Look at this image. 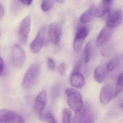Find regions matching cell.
Segmentation results:
<instances>
[{"mask_svg": "<svg viewBox=\"0 0 123 123\" xmlns=\"http://www.w3.org/2000/svg\"><path fill=\"white\" fill-rule=\"evenodd\" d=\"M40 65L37 62L32 64L27 68L23 78L22 86L25 89L29 90L34 86L40 74Z\"/></svg>", "mask_w": 123, "mask_h": 123, "instance_id": "obj_1", "label": "cell"}, {"mask_svg": "<svg viewBox=\"0 0 123 123\" xmlns=\"http://www.w3.org/2000/svg\"><path fill=\"white\" fill-rule=\"evenodd\" d=\"M65 92L69 108L76 113L79 112L84 106L82 97L80 92L72 88L66 89Z\"/></svg>", "mask_w": 123, "mask_h": 123, "instance_id": "obj_2", "label": "cell"}, {"mask_svg": "<svg viewBox=\"0 0 123 123\" xmlns=\"http://www.w3.org/2000/svg\"><path fill=\"white\" fill-rule=\"evenodd\" d=\"M73 123H94V116L91 105L87 103L79 112L77 113Z\"/></svg>", "mask_w": 123, "mask_h": 123, "instance_id": "obj_3", "label": "cell"}, {"mask_svg": "<svg viewBox=\"0 0 123 123\" xmlns=\"http://www.w3.org/2000/svg\"><path fill=\"white\" fill-rule=\"evenodd\" d=\"M26 53L23 48L18 44L12 46L11 50V61L12 64L16 68L23 66L26 60Z\"/></svg>", "mask_w": 123, "mask_h": 123, "instance_id": "obj_4", "label": "cell"}, {"mask_svg": "<svg viewBox=\"0 0 123 123\" xmlns=\"http://www.w3.org/2000/svg\"><path fill=\"white\" fill-rule=\"evenodd\" d=\"M31 19L29 16L24 18L20 24L18 32L19 39L20 43L23 44H25L27 42L31 28Z\"/></svg>", "mask_w": 123, "mask_h": 123, "instance_id": "obj_5", "label": "cell"}, {"mask_svg": "<svg viewBox=\"0 0 123 123\" xmlns=\"http://www.w3.org/2000/svg\"><path fill=\"white\" fill-rule=\"evenodd\" d=\"M45 29L43 27L40 30L34 40L30 46L31 52L34 54H37L43 46L45 40Z\"/></svg>", "mask_w": 123, "mask_h": 123, "instance_id": "obj_6", "label": "cell"}, {"mask_svg": "<svg viewBox=\"0 0 123 123\" xmlns=\"http://www.w3.org/2000/svg\"><path fill=\"white\" fill-rule=\"evenodd\" d=\"M89 34L88 27L81 26L78 29L73 43V48L76 52L79 51L82 47L84 40Z\"/></svg>", "mask_w": 123, "mask_h": 123, "instance_id": "obj_7", "label": "cell"}, {"mask_svg": "<svg viewBox=\"0 0 123 123\" xmlns=\"http://www.w3.org/2000/svg\"><path fill=\"white\" fill-rule=\"evenodd\" d=\"M48 33L50 41L55 44H58L62 37L61 26L58 23L51 24L49 26Z\"/></svg>", "mask_w": 123, "mask_h": 123, "instance_id": "obj_8", "label": "cell"}, {"mask_svg": "<svg viewBox=\"0 0 123 123\" xmlns=\"http://www.w3.org/2000/svg\"><path fill=\"white\" fill-rule=\"evenodd\" d=\"M115 97V89L111 84L104 85L100 92V102L103 105L109 103Z\"/></svg>", "mask_w": 123, "mask_h": 123, "instance_id": "obj_9", "label": "cell"}, {"mask_svg": "<svg viewBox=\"0 0 123 123\" xmlns=\"http://www.w3.org/2000/svg\"><path fill=\"white\" fill-rule=\"evenodd\" d=\"M113 29L107 26L103 27L99 33L96 41V45L97 47H102L106 44L110 40L113 33Z\"/></svg>", "mask_w": 123, "mask_h": 123, "instance_id": "obj_10", "label": "cell"}, {"mask_svg": "<svg viewBox=\"0 0 123 123\" xmlns=\"http://www.w3.org/2000/svg\"><path fill=\"white\" fill-rule=\"evenodd\" d=\"M47 96L45 90L41 91L38 94L35 99L34 110L35 112L40 115L42 112L47 102Z\"/></svg>", "mask_w": 123, "mask_h": 123, "instance_id": "obj_11", "label": "cell"}, {"mask_svg": "<svg viewBox=\"0 0 123 123\" xmlns=\"http://www.w3.org/2000/svg\"><path fill=\"white\" fill-rule=\"evenodd\" d=\"M123 19V13L120 10H118L110 15L106 22V26L113 29L120 25Z\"/></svg>", "mask_w": 123, "mask_h": 123, "instance_id": "obj_12", "label": "cell"}, {"mask_svg": "<svg viewBox=\"0 0 123 123\" xmlns=\"http://www.w3.org/2000/svg\"><path fill=\"white\" fill-rule=\"evenodd\" d=\"M70 82L72 86L77 89H80L84 85L85 79L81 72H71Z\"/></svg>", "mask_w": 123, "mask_h": 123, "instance_id": "obj_13", "label": "cell"}, {"mask_svg": "<svg viewBox=\"0 0 123 123\" xmlns=\"http://www.w3.org/2000/svg\"><path fill=\"white\" fill-rule=\"evenodd\" d=\"M108 71L107 66L99 65L95 70L94 77L95 79L98 83H102L105 79L108 74Z\"/></svg>", "mask_w": 123, "mask_h": 123, "instance_id": "obj_14", "label": "cell"}, {"mask_svg": "<svg viewBox=\"0 0 123 123\" xmlns=\"http://www.w3.org/2000/svg\"><path fill=\"white\" fill-rule=\"evenodd\" d=\"M110 13V4H107L103 1L100 4L94 12L95 16L97 18L105 16L108 17Z\"/></svg>", "mask_w": 123, "mask_h": 123, "instance_id": "obj_15", "label": "cell"}, {"mask_svg": "<svg viewBox=\"0 0 123 123\" xmlns=\"http://www.w3.org/2000/svg\"><path fill=\"white\" fill-rule=\"evenodd\" d=\"M15 114L8 110H0V123H8L12 122Z\"/></svg>", "mask_w": 123, "mask_h": 123, "instance_id": "obj_16", "label": "cell"}, {"mask_svg": "<svg viewBox=\"0 0 123 123\" xmlns=\"http://www.w3.org/2000/svg\"><path fill=\"white\" fill-rule=\"evenodd\" d=\"M122 60L123 56L121 55H118L114 56L107 65L108 71L111 72L116 69L120 65Z\"/></svg>", "mask_w": 123, "mask_h": 123, "instance_id": "obj_17", "label": "cell"}, {"mask_svg": "<svg viewBox=\"0 0 123 123\" xmlns=\"http://www.w3.org/2000/svg\"><path fill=\"white\" fill-rule=\"evenodd\" d=\"M94 8L92 6L88 10L84 12L80 17V21L82 23H87L91 20L94 14Z\"/></svg>", "mask_w": 123, "mask_h": 123, "instance_id": "obj_18", "label": "cell"}, {"mask_svg": "<svg viewBox=\"0 0 123 123\" xmlns=\"http://www.w3.org/2000/svg\"><path fill=\"white\" fill-rule=\"evenodd\" d=\"M92 43L89 42L86 44L84 51V58L85 63H87L90 61L92 52Z\"/></svg>", "mask_w": 123, "mask_h": 123, "instance_id": "obj_19", "label": "cell"}, {"mask_svg": "<svg viewBox=\"0 0 123 123\" xmlns=\"http://www.w3.org/2000/svg\"><path fill=\"white\" fill-rule=\"evenodd\" d=\"M123 90V74L121 73L118 77L115 89V97L117 96L120 93H121Z\"/></svg>", "mask_w": 123, "mask_h": 123, "instance_id": "obj_20", "label": "cell"}, {"mask_svg": "<svg viewBox=\"0 0 123 123\" xmlns=\"http://www.w3.org/2000/svg\"><path fill=\"white\" fill-rule=\"evenodd\" d=\"M72 113L68 108H65L62 114V123H71Z\"/></svg>", "mask_w": 123, "mask_h": 123, "instance_id": "obj_21", "label": "cell"}, {"mask_svg": "<svg viewBox=\"0 0 123 123\" xmlns=\"http://www.w3.org/2000/svg\"><path fill=\"white\" fill-rule=\"evenodd\" d=\"M53 4V0H43L41 5V8L44 11H47L52 8Z\"/></svg>", "mask_w": 123, "mask_h": 123, "instance_id": "obj_22", "label": "cell"}, {"mask_svg": "<svg viewBox=\"0 0 123 123\" xmlns=\"http://www.w3.org/2000/svg\"><path fill=\"white\" fill-rule=\"evenodd\" d=\"M60 92V88L59 86L54 87L51 90V95L53 99H56L59 96Z\"/></svg>", "mask_w": 123, "mask_h": 123, "instance_id": "obj_23", "label": "cell"}, {"mask_svg": "<svg viewBox=\"0 0 123 123\" xmlns=\"http://www.w3.org/2000/svg\"><path fill=\"white\" fill-rule=\"evenodd\" d=\"M82 64V60H80L78 61L75 64L71 72H80Z\"/></svg>", "mask_w": 123, "mask_h": 123, "instance_id": "obj_24", "label": "cell"}, {"mask_svg": "<svg viewBox=\"0 0 123 123\" xmlns=\"http://www.w3.org/2000/svg\"><path fill=\"white\" fill-rule=\"evenodd\" d=\"M12 122L13 123H25L23 117L19 115L16 114H15Z\"/></svg>", "mask_w": 123, "mask_h": 123, "instance_id": "obj_25", "label": "cell"}, {"mask_svg": "<svg viewBox=\"0 0 123 123\" xmlns=\"http://www.w3.org/2000/svg\"><path fill=\"white\" fill-rule=\"evenodd\" d=\"M58 72L59 74L61 76H63L65 74L66 70V66L65 63H61L59 65L58 68Z\"/></svg>", "mask_w": 123, "mask_h": 123, "instance_id": "obj_26", "label": "cell"}, {"mask_svg": "<svg viewBox=\"0 0 123 123\" xmlns=\"http://www.w3.org/2000/svg\"><path fill=\"white\" fill-rule=\"evenodd\" d=\"M47 64L48 68L50 70H53L55 67V63L54 60L52 58H50L48 59Z\"/></svg>", "mask_w": 123, "mask_h": 123, "instance_id": "obj_27", "label": "cell"}, {"mask_svg": "<svg viewBox=\"0 0 123 123\" xmlns=\"http://www.w3.org/2000/svg\"><path fill=\"white\" fill-rule=\"evenodd\" d=\"M47 121L48 122V123H58L52 114L50 112L48 115Z\"/></svg>", "mask_w": 123, "mask_h": 123, "instance_id": "obj_28", "label": "cell"}, {"mask_svg": "<svg viewBox=\"0 0 123 123\" xmlns=\"http://www.w3.org/2000/svg\"><path fill=\"white\" fill-rule=\"evenodd\" d=\"M4 69V64L3 60L0 57V76L2 75Z\"/></svg>", "mask_w": 123, "mask_h": 123, "instance_id": "obj_29", "label": "cell"}, {"mask_svg": "<svg viewBox=\"0 0 123 123\" xmlns=\"http://www.w3.org/2000/svg\"><path fill=\"white\" fill-rule=\"evenodd\" d=\"M22 3L27 6H30L32 4L33 0H19Z\"/></svg>", "mask_w": 123, "mask_h": 123, "instance_id": "obj_30", "label": "cell"}, {"mask_svg": "<svg viewBox=\"0 0 123 123\" xmlns=\"http://www.w3.org/2000/svg\"><path fill=\"white\" fill-rule=\"evenodd\" d=\"M4 14V10L3 7L1 4H0V19H1L3 17Z\"/></svg>", "mask_w": 123, "mask_h": 123, "instance_id": "obj_31", "label": "cell"}, {"mask_svg": "<svg viewBox=\"0 0 123 123\" xmlns=\"http://www.w3.org/2000/svg\"><path fill=\"white\" fill-rule=\"evenodd\" d=\"M103 1L106 3L108 4L111 5V2H112V0H103Z\"/></svg>", "mask_w": 123, "mask_h": 123, "instance_id": "obj_32", "label": "cell"}, {"mask_svg": "<svg viewBox=\"0 0 123 123\" xmlns=\"http://www.w3.org/2000/svg\"><path fill=\"white\" fill-rule=\"evenodd\" d=\"M56 1L59 3H63L65 1V0H56Z\"/></svg>", "mask_w": 123, "mask_h": 123, "instance_id": "obj_33", "label": "cell"}]
</instances>
